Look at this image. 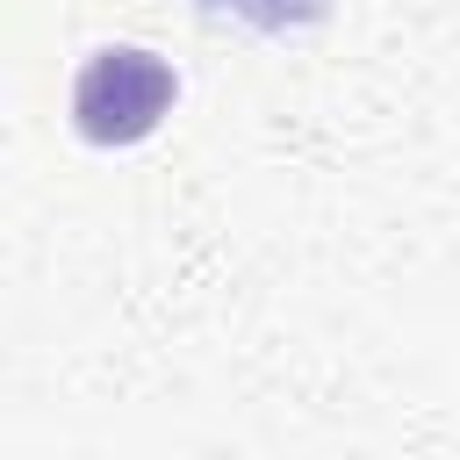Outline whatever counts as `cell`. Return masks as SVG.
<instances>
[{
    "label": "cell",
    "instance_id": "7a4b0ae2",
    "mask_svg": "<svg viewBox=\"0 0 460 460\" xmlns=\"http://www.w3.org/2000/svg\"><path fill=\"white\" fill-rule=\"evenodd\" d=\"M201 7H223V14H244L259 29H288V22H309L316 0H201Z\"/></svg>",
    "mask_w": 460,
    "mask_h": 460
},
{
    "label": "cell",
    "instance_id": "6da1fadb",
    "mask_svg": "<svg viewBox=\"0 0 460 460\" xmlns=\"http://www.w3.org/2000/svg\"><path fill=\"white\" fill-rule=\"evenodd\" d=\"M180 79L158 50H137V43H108L79 65L72 79V122L93 137V144H137L165 122Z\"/></svg>",
    "mask_w": 460,
    "mask_h": 460
}]
</instances>
